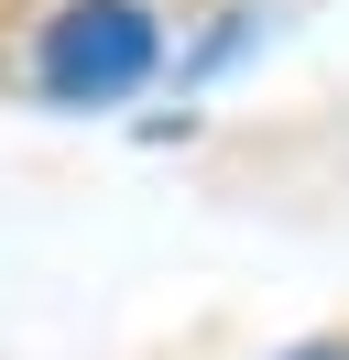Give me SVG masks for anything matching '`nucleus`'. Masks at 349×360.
<instances>
[{"label": "nucleus", "mask_w": 349, "mask_h": 360, "mask_svg": "<svg viewBox=\"0 0 349 360\" xmlns=\"http://www.w3.org/2000/svg\"><path fill=\"white\" fill-rule=\"evenodd\" d=\"M295 360H349V349H327V338H317V349H295Z\"/></svg>", "instance_id": "nucleus-2"}, {"label": "nucleus", "mask_w": 349, "mask_h": 360, "mask_svg": "<svg viewBox=\"0 0 349 360\" xmlns=\"http://www.w3.org/2000/svg\"><path fill=\"white\" fill-rule=\"evenodd\" d=\"M153 55H164V33H153L142 0H65L33 44V77L65 110H109V98H131L153 77Z\"/></svg>", "instance_id": "nucleus-1"}]
</instances>
